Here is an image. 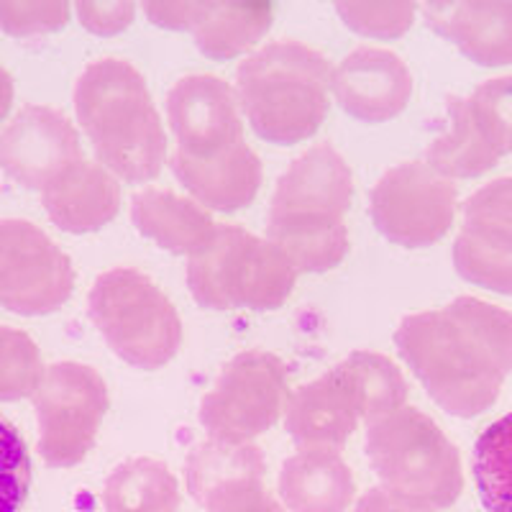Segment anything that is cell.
<instances>
[{
	"mask_svg": "<svg viewBox=\"0 0 512 512\" xmlns=\"http://www.w3.org/2000/svg\"><path fill=\"white\" fill-rule=\"evenodd\" d=\"M395 344L425 392L454 418L497 402L512 369V315L477 297L402 318Z\"/></svg>",
	"mask_w": 512,
	"mask_h": 512,
	"instance_id": "cell-1",
	"label": "cell"
},
{
	"mask_svg": "<svg viewBox=\"0 0 512 512\" xmlns=\"http://www.w3.org/2000/svg\"><path fill=\"white\" fill-rule=\"evenodd\" d=\"M354 198V177L331 144H315L277 182L269 208L267 241L297 274H323L349 254L344 216Z\"/></svg>",
	"mask_w": 512,
	"mask_h": 512,
	"instance_id": "cell-2",
	"label": "cell"
},
{
	"mask_svg": "<svg viewBox=\"0 0 512 512\" xmlns=\"http://www.w3.org/2000/svg\"><path fill=\"white\" fill-rule=\"evenodd\" d=\"M75 113L98 164L116 180L141 185L167 162V136L144 77L123 59L90 64L75 88Z\"/></svg>",
	"mask_w": 512,
	"mask_h": 512,
	"instance_id": "cell-3",
	"label": "cell"
},
{
	"mask_svg": "<svg viewBox=\"0 0 512 512\" xmlns=\"http://www.w3.org/2000/svg\"><path fill=\"white\" fill-rule=\"evenodd\" d=\"M333 67L300 41H274L241 62L236 98L262 141L295 146L313 139L331 108Z\"/></svg>",
	"mask_w": 512,
	"mask_h": 512,
	"instance_id": "cell-4",
	"label": "cell"
},
{
	"mask_svg": "<svg viewBox=\"0 0 512 512\" xmlns=\"http://www.w3.org/2000/svg\"><path fill=\"white\" fill-rule=\"evenodd\" d=\"M367 456L382 487L415 510H446L464 492L456 446L428 415L408 405L369 423Z\"/></svg>",
	"mask_w": 512,
	"mask_h": 512,
	"instance_id": "cell-5",
	"label": "cell"
},
{
	"mask_svg": "<svg viewBox=\"0 0 512 512\" xmlns=\"http://www.w3.org/2000/svg\"><path fill=\"white\" fill-rule=\"evenodd\" d=\"M297 272L272 241L218 223L187 262V287L200 308L277 310L292 295Z\"/></svg>",
	"mask_w": 512,
	"mask_h": 512,
	"instance_id": "cell-6",
	"label": "cell"
},
{
	"mask_svg": "<svg viewBox=\"0 0 512 512\" xmlns=\"http://www.w3.org/2000/svg\"><path fill=\"white\" fill-rule=\"evenodd\" d=\"M88 310L108 346L131 367L154 372L180 351V313L139 269L116 267L100 274L88 295Z\"/></svg>",
	"mask_w": 512,
	"mask_h": 512,
	"instance_id": "cell-7",
	"label": "cell"
},
{
	"mask_svg": "<svg viewBox=\"0 0 512 512\" xmlns=\"http://www.w3.org/2000/svg\"><path fill=\"white\" fill-rule=\"evenodd\" d=\"M290 402L282 359L269 351H244L223 367L200 402V423L213 441L251 443L267 433Z\"/></svg>",
	"mask_w": 512,
	"mask_h": 512,
	"instance_id": "cell-8",
	"label": "cell"
},
{
	"mask_svg": "<svg viewBox=\"0 0 512 512\" xmlns=\"http://www.w3.org/2000/svg\"><path fill=\"white\" fill-rule=\"evenodd\" d=\"M34 408L39 415L41 459L54 469H67L93 451L111 400L103 377L93 367L59 361L41 377Z\"/></svg>",
	"mask_w": 512,
	"mask_h": 512,
	"instance_id": "cell-9",
	"label": "cell"
},
{
	"mask_svg": "<svg viewBox=\"0 0 512 512\" xmlns=\"http://www.w3.org/2000/svg\"><path fill=\"white\" fill-rule=\"evenodd\" d=\"M369 213L387 241L402 249H425L454 226L456 187L423 162L397 164L374 185Z\"/></svg>",
	"mask_w": 512,
	"mask_h": 512,
	"instance_id": "cell-10",
	"label": "cell"
},
{
	"mask_svg": "<svg viewBox=\"0 0 512 512\" xmlns=\"http://www.w3.org/2000/svg\"><path fill=\"white\" fill-rule=\"evenodd\" d=\"M72 259L39 226L0 221V305L18 315H49L75 292Z\"/></svg>",
	"mask_w": 512,
	"mask_h": 512,
	"instance_id": "cell-11",
	"label": "cell"
},
{
	"mask_svg": "<svg viewBox=\"0 0 512 512\" xmlns=\"http://www.w3.org/2000/svg\"><path fill=\"white\" fill-rule=\"evenodd\" d=\"M454 267L461 280L512 295V177L489 182L464 203Z\"/></svg>",
	"mask_w": 512,
	"mask_h": 512,
	"instance_id": "cell-12",
	"label": "cell"
},
{
	"mask_svg": "<svg viewBox=\"0 0 512 512\" xmlns=\"http://www.w3.org/2000/svg\"><path fill=\"white\" fill-rule=\"evenodd\" d=\"M167 118L177 139V157L213 159L244 144L236 90L213 75H190L167 95Z\"/></svg>",
	"mask_w": 512,
	"mask_h": 512,
	"instance_id": "cell-13",
	"label": "cell"
},
{
	"mask_svg": "<svg viewBox=\"0 0 512 512\" xmlns=\"http://www.w3.org/2000/svg\"><path fill=\"white\" fill-rule=\"evenodd\" d=\"M80 159L77 128L47 105H26L0 131V169L26 190H44Z\"/></svg>",
	"mask_w": 512,
	"mask_h": 512,
	"instance_id": "cell-14",
	"label": "cell"
},
{
	"mask_svg": "<svg viewBox=\"0 0 512 512\" xmlns=\"http://www.w3.org/2000/svg\"><path fill=\"white\" fill-rule=\"evenodd\" d=\"M331 95L356 121L387 123L408 108L413 77L395 52L361 47L333 70Z\"/></svg>",
	"mask_w": 512,
	"mask_h": 512,
	"instance_id": "cell-15",
	"label": "cell"
},
{
	"mask_svg": "<svg viewBox=\"0 0 512 512\" xmlns=\"http://www.w3.org/2000/svg\"><path fill=\"white\" fill-rule=\"evenodd\" d=\"M359 420H364V405L344 364L303 384L290 395L285 410L287 433L303 448H341L356 431Z\"/></svg>",
	"mask_w": 512,
	"mask_h": 512,
	"instance_id": "cell-16",
	"label": "cell"
},
{
	"mask_svg": "<svg viewBox=\"0 0 512 512\" xmlns=\"http://www.w3.org/2000/svg\"><path fill=\"white\" fill-rule=\"evenodd\" d=\"M438 36L479 67L512 64V0H451L420 8Z\"/></svg>",
	"mask_w": 512,
	"mask_h": 512,
	"instance_id": "cell-17",
	"label": "cell"
},
{
	"mask_svg": "<svg viewBox=\"0 0 512 512\" xmlns=\"http://www.w3.org/2000/svg\"><path fill=\"white\" fill-rule=\"evenodd\" d=\"M41 203L62 231L93 233L118 216L121 185L103 164L80 159L41 190Z\"/></svg>",
	"mask_w": 512,
	"mask_h": 512,
	"instance_id": "cell-18",
	"label": "cell"
},
{
	"mask_svg": "<svg viewBox=\"0 0 512 512\" xmlns=\"http://www.w3.org/2000/svg\"><path fill=\"white\" fill-rule=\"evenodd\" d=\"M172 172L200 205L221 213L249 208L264 180L262 162L246 141L205 162L175 154Z\"/></svg>",
	"mask_w": 512,
	"mask_h": 512,
	"instance_id": "cell-19",
	"label": "cell"
},
{
	"mask_svg": "<svg viewBox=\"0 0 512 512\" xmlns=\"http://www.w3.org/2000/svg\"><path fill=\"white\" fill-rule=\"evenodd\" d=\"M356 484L338 448H300L280 472V497L290 512H346Z\"/></svg>",
	"mask_w": 512,
	"mask_h": 512,
	"instance_id": "cell-20",
	"label": "cell"
},
{
	"mask_svg": "<svg viewBox=\"0 0 512 512\" xmlns=\"http://www.w3.org/2000/svg\"><path fill=\"white\" fill-rule=\"evenodd\" d=\"M131 221L146 239L169 254H198L213 236L218 223L200 203L167 190H144L134 195Z\"/></svg>",
	"mask_w": 512,
	"mask_h": 512,
	"instance_id": "cell-21",
	"label": "cell"
},
{
	"mask_svg": "<svg viewBox=\"0 0 512 512\" xmlns=\"http://www.w3.org/2000/svg\"><path fill=\"white\" fill-rule=\"evenodd\" d=\"M274 21V6L256 3H208V13L192 31L200 52L213 62H231L256 47Z\"/></svg>",
	"mask_w": 512,
	"mask_h": 512,
	"instance_id": "cell-22",
	"label": "cell"
},
{
	"mask_svg": "<svg viewBox=\"0 0 512 512\" xmlns=\"http://www.w3.org/2000/svg\"><path fill=\"white\" fill-rule=\"evenodd\" d=\"M428 167L446 180H474L487 175L500 162L489 146L464 98H448V128L428 149Z\"/></svg>",
	"mask_w": 512,
	"mask_h": 512,
	"instance_id": "cell-23",
	"label": "cell"
},
{
	"mask_svg": "<svg viewBox=\"0 0 512 512\" xmlns=\"http://www.w3.org/2000/svg\"><path fill=\"white\" fill-rule=\"evenodd\" d=\"M103 505L105 512H177L180 484L162 461L128 459L105 482Z\"/></svg>",
	"mask_w": 512,
	"mask_h": 512,
	"instance_id": "cell-24",
	"label": "cell"
},
{
	"mask_svg": "<svg viewBox=\"0 0 512 512\" xmlns=\"http://www.w3.org/2000/svg\"><path fill=\"white\" fill-rule=\"evenodd\" d=\"M267 472L262 451L251 443H221L205 441L195 446L187 456L185 479L190 495L205 505L218 487L244 477H262Z\"/></svg>",
	"mask_w": 512,
	"mask_h": 512,
	"instance_id": "cell-25",
	"label": "cell"
},
{
	"mask_svg": "<svg viewBox=\"0 0 512 512\" xmlns=\"http://www.w3.org/2000/svg\"><path fill=\"white\" fill-rule=\"evenodd\" d=\"M474 482L487 512H512V413L487 425L474 446Z\"/></svg>",
	"mask_w": 512,
	"mask_h": 512,
	"instance_id": "cell-26",
	"label": "cell"
},
{
	"mask_svg": "<svg viewBox=\"0 0 512 512\" xmlns=\"http://www.w3.org/2000/svg\"><path fill=\"white\" fill-rule=\"evenodd\" d=\"M341 364L359 390L367 425L400 410L408 400V382L395 361H390L387 356L374 354V351H354Z\"/></svg>",
	"mask_w": 512,
	"mask_h": 512,
	"instance_id": "cell-27",
	"label": "cell"
},
{
	"mask_svg": "<svg viewBox=\"0 0 512 512\" xmlns=\"http://www.w3.org/2000/svg\"><path fill=\"white\" fill-rule=\"evenodd\" d=\"M41 351L34 338L16 328L0 326V402L34 397L44 377Z\"/></svg>",
	"mask_w": 512,
	"mask_h": 512,
	"instance_id": "cell-28",
	"label": "cell"
},
{
	"mask_svg": "<svg viewBox=\"0 0 512 512\" xmlns=\"http://www.w3.org/2000/svg\"><path fill=\"white\" fill-rule=\"evenodd\" d=\"M466 105L489 146L500 157L512 154V75L482 82Z\"/></svg>",
	"mask_w": 512,
	"mask_h": 512,
	"instance_id": "cell-29",
	"label": "cell"
},
{
	"mask_svg": "<svg viewBox=\"0 0 512 512\" xmlns=\"http://www.w3.org/2000/svg\"><path fill=\"white\" fill-rule=\"evenodd\" d=\"M31 489V456L16 425L0 415V512H18Z\"/></svg>",
	"mask_w": 512,
	"mask_h": 512,
	"instance_id": "cell-30",
	"label": "cell"
},
{
	"mask_svg": "<svg viewBox=\"0 0 512 512\" xmlns=\"http://www.w3.org/2000/svg\"><path fill=\"white\" fill-rule=\"evenodd\" d=\"M413 3H336V13L351 31L369 39H397L413 26Z\"/></svg>",
	"mask_w": 512,
	"mask_h": 512,
	"instance_id": "cell-31",
	"label": "cell"
},
{
	"mask_svg": "<svg viewBox=\"0 0 512 512\" xmlns=\"http://www.w3.org/2000/svg\"><path fill=\"white\" fill-rule=\"evenodd\" d=\"M70 21V3H36V0H0V29L6 34L39 36L59 31Z\"/></svg>",
	"mask_w": 512,
	"mask_h": 512,
	"instance_id": "cell-32",
	"label": "cell"
},
{
	"mask_svg": "<svg viewBox=\"0 0 512 512\" xmlns=\"http://www.w3.org/2000/svg\"><path fill=\"white\" fill-rule=\"evenodd\" d=\"M208 512H287L285 505L264 487L262 477H244L218 487L205 500Z\"/></svg>",
	"mask_w": 512,
	"mask_h": 512,
	"instance_id": "cell-33",
	"label": "cell"
},
{
	"mask_svg": "<svg viewBox=\"0 0 512 512\" xmlns=\"http://www.w3.org/2000/svg\"><path fill=\"white\" fill-rule=\"evenodd\" d=\"M82 26L98 36L121 34L136 16V3H77Z\"/></svg>",
	"mask_w": 512,
	"mask_h": 512,
	"instance_id": "cell-34",
	"label": "cell"
},
{
	"mask_svg": "<svg viewBox=\"0 0 512 512\" xmlns=\"http://www.w3.org/2000/svg\"><path fill=\"white\" fill-rule=\"evenodd\" d=\"M144 13L152 24L172 31H195L208 13V3H144Z\"/></svg>",
	"mask_w": 512,
	"mask_h": 512,
	"instance_id": "cell-35",
	"label": "cell"
},
{
	"mask_svg": "<svg viewBox=\"0 0 512 512\" xmlns=\"http://www.w3.org/2000/svg\"><path fill=\"white\" fill-rule=\"evenodd\" d=\"M354 512H423V510H415L413 505L402 502L400 497L390 495L384 487H374L369 489L367 495L361 497Z\"/></svg>",
	"mask_w": 512,
	"mask_h": 512,
	"instance_id": "cell-36",
	"label": "cell"
},
{
	"mask_svg": "<svg viewBox=\"0 0 512 512\" xmlns=\"http://www.w3.org/2000/svg\"><path fill=\"white\" fill-rule=\"evenodd\" d=\"M13 95H16V88H13V77L8 75L3 67H0V123L6 121L8 113H11Z\"/></svg>",
	"mask_w": 512,
	"mask_h": 512,
	"instance_id": "cell-37",
	"label": "cell"
}]
</instances>
